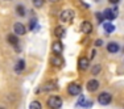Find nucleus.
Instances as JSON below:
<instances>
[{
  "mask_svg": "<svg viewBox=\"0 0 124 109\" xmlns=\"http://www.w3.org/2000/svg\"><path fill=\"white\" fill-rule=\"evenodd\" d=\"M74 16H75V13L73 9H65L60 13V20L62 22L69 24V22H71L73 20H74Z\"/></svg>",
  "mask_w": 124,
  "mask_h": 109,
  "instance_id": "1",
  "label": "nucleus"
},
{
  "mask_svg": "<svg viewBox=\"0 0 124 109\" xmlns=\"http://www.w3.org/2000/svg\"><path fill=\"white\" fill-rule=\"evenodd\" d=\"M48 107L50 109H60L62 107V99L57 95H53L48 99Z\"/></svg>",
  "mask_w": 124,
  "mask_h": 109,
  "instance_id": "2",
  "label": "nucleus"
},
{
  "mask_svg": "<svg viewBox=\"0 0 124 109\" xmlns=\"http://www.w3.org/2000/svg\"><path fill=\"white\" fill-rule=\"evenodd\" d=\"M67 93H69L70 96H79L82 93V87L81 84L75 83V82H73V83H70L67 85Z\"/></svg>",
  "mask_w": 124,
  "mask_h": 109,
  "instance_id": "3",
  "label": "nucleus"
},
{
  "mask_svg": "<svg viewBox=\"0 0 124 109\" xmlns=\"http://www.w3.org/2000/svg\"><path fill=\"white\" fill-rule=\"evenodd\" d=\"M111 101H112V96L108 92H102L98 96V102L100 105H108L111 104Z\"/></svg>",
  "mask_w": 124,
  "mask_h": 109,
  "instance_id": "4",
  "label": "nucleus"
},
{
  "mask_svg": "<svg viewBox=\"0 0 124 109\" xmlns=\"http://www.w3.org/2000/svg\"><path fill=\"white\" fill-rule=\"evenodd\" d=\"M40 89L42 91V92H48V91H53V89H57V83H55L54 80L52 82H48V83H45L41 88H37L36 93H40Z\"/></svg>",
  "mask_w": 124,
  "mask_h": 109,
  "instance_id": "5",
  "label": "nucleus"
},
{
  "mask_svg": "<svg viewBox=\"0 0 124 109\" xmlns=\"http://www.w3.org/2000/svg\"><path fill=\"white\" fill-rule=\"evenodd\" d=\"M90 67V59L86 57H81L78 61V68L81 71H86V70Z\"/></svg>",
  "mask_w": 124,
  "mask_h": 109,
  "instance_id": "6",
  "label": "nucleus"
},
{
  "mask_svg": "<svg viewBox=\"0 0 124 109\" xmlns=\"http://www.w3.org/2000/svg\"><path fill=\"white\" fill-rule=\"evenodd\" d=\"M52 51H53V54H55V55H61L62 54V51H63V45H62L61 41H55V42H53Z\"/></svg>",
  "mask_w": 124,
  "mask_h": 109,
  "instance_id": "7",
  "label": "nucleus"
},
{
  "mask_svg": "<svg viewBox=\"0 0 124 109\" xmlns=\"http://www.w3.org/2000/svg\"><path fill=\"white\" fill-rule=\"evenodd\" d=\"M50 64H52L53 67H57V68H60V67L63 66V59H62L61 55H53L52 59H50Z\"/></svg>",
  "mask_w": 124,
  "mask_h": 109,
  "instance_id": "8",
  "label": "nucleus"
},
{
  "mask_svg": "<svg viewBox=\"0 0 124 109\" xmlns=\"http://www.w3.org/2000/svg\"><path fill=\"white\" fill-rule=\"evenodd\" d=\"M86 88H87L88 92H95V91H98V88H99V82L96 80V79H91V80L87 82Z\"/></svg>",
  "mask_w": 124,
  "mask_h": 109,
  "instance_id": "9",
  "label": "nucleus"
},
{
  "mask_svg": "<svg viewBox=\"0 0 124 109\" xmlns=\"http://www.w3.org/2000/svg\"><path fill=\"white\" fill-rule=\"evenodd\" d=\"M13 32L15 34H17V36H24L26 33V29L24 24H21V22H16V24L13 25Z\"/></svg>",
  "mask_w": 124,
  "mask_h": 109,
  "instance_id": "10",
  "label": "nucleus"
},
{
  "mask_svg": "<svg viewBox=\"0 0 124 109\" xmlns=\"http://www.w3.org/2000/svg\"><path fill=\"white\" fill-rule=\"evenodd\" d=\"M106 49H107V51L110 53V54H115V53H119L120 46L117 42H108L107 46H106Z\"/></svg>",
  "mask_w": 124,
  "mask_h": 109,
  "instance_id": "11",
  "label": "nucleus"
},
{
  "mask_svg": "<svg viewBox=\"0 0 124 109\" xmlns=\"http://www.w3.org/2000/svg\"><path fill=\"white\" fill-rule=\"evenodd\" d=\"M81 30L83 34H90L93 32V24L90 21H83L81 24Z\"/></svg>",
  "mask_w": 124,
  "mask_h": 109,
  "instance_id": "12",
  "label": "nucleus"
},
{
  "mask_svg": "<svg viewBox=\"0 0 124 109\" xmlns=\"http://www.w3.org/2000/svg\"><path fill=\"white\" fill-rule=\"evenodd\" d=\"M103 16H104V20H108V21H112V20H115L117 17V14L114 12L112 9L110 8H107V9L103 11Z\"/></svg>",
  "mask_w": 124,
  "mask_h": 109,
  "instance_id": "13",
  "label": "nucleus"
},
{
  "mask_svg": "<svg viewBox=\"0 0 124 109\" xmlns=\"http://www.w3.org/2000/svg\"><path fill=\"white\" fill-rule=\"evenodd\" d=\"M25 70V61L24 59H19L16 62V64H15V71H16L17 74L23 72Z\"/></svg>",
  "mask_w": 124,
  "mask_h": 109,
  "instance_id": "14",
  "label": "nucleus"
},
{
  "mask_svg": "<svg viewBox=\"0 0 124 109\" xmlns=\"http://www.w3.org/2000/svg\"><path fill=\"white\" fill-rule=\"evenodd\" d=\"M28 26H29V30H34V32L40 29V25H38V22H37V19H36V17H33V19L29 20Z\"/></svg>",
  "mask_w": 124,
  "mask_h": 109,
  "instance_id": "15",
  "label": "nucleus"
},
{
  "mask_svg": "<svg viewBox=\"0 0 124 109\" xmlns=\"http://www.w3.org/2000/svg\"><path fill=\"white\" fill-rule=\"evenodd\" d=\"M7 41H8V43H11L12 46H17V45H19V38H17V34H8V36H7Z\"/></svg>",
  "mask_w": 124,
  "mask_h": 109,
  "instance_id": "16",
  "label": "nucleus"
},
{
  "mask_svg": "<svg viewBox=\"0 0 124 109\" xmlns=\"http://www.w3.org/2000/svg\"><path fill=\"white\" fill-rule=\"evenodd\" d=\"M65 33H66V30H65L63 26H61V25L55 26V29H54V36L57 37V38H62V37L65 36Z\"/></svg>",
  "mask_w": 124,
  "mask_h": 109,
  "instance_id": "17",
  "label": "nucleus"
},
{
  "mask_svg": "<svg viewBox=\"0 0 124 109\" xmlns=\"http://www.w3.org/2000/svg\"><path fill=\"white\" fill-rule=\"evenodd\" d=\"M103 28H104V32L108 34L114 33V32L116 30V26L114 24H111V22H104V24H103Z\"/></svg>",
  "mask_w": 124,
  "mask_h": 109,
  "instance_id": "18",
  "label": "nucleus"
},
{
  "mask_svg": "<svg viewBox=\"0 0 124 109\" xmlns=\"http://www.w3.org/2000/svg\"><path fill=\"white\" fill-rule=\"evenodd\" d=\"M16 13L19 14L20 17H24L25 16V7L23 4H19L16 5Z\"/></svg>",
  "mask_w": 124,
  "mask_h": 109,
  "instance_id": "19",
  "label": "nucleus"
},
{
  "mask_svg": "<svg viewBox=\"0 0 124 109\" xmlns=\"http://www.w3.org/2000/svg\"><path fill=\"white\" fill-rule=\"evenodd\" d=\"M29 109H42V105H41L40 101L34 100V101H32L31 104H29Z\"/></svg>",
  "mask_w": 124,
  "mask_h": 109,
  "instance_id": "20",
  "label": "nucleus"
},
{
  "mask_svg": "<svg viewBox=\"0 0 124 109\" xmlns=\"http://www.w3.org/2000/svg\"><path fill=\"white\" fill-rule=\"evenodd\" d=\"M100 71H102V66H100V64H95V66L93 67V70H91V72H93L94 75H98V74H100Z\"/></svg>",
  "mask_w": 124,
  "mask_h": 109,
  "instance_id": "21",
  "label": "nucleus"
},
{
  "mask_svg": "<svg viewBox=\"0 0 124 109\" xmlns=\"http://www.w3.org/2000/svg\"><path fill=\"white\" fill-rule=\"evenodd\" d=\"M95 17H96V20H98V22H103V20H104L103 12H96L95 13Z\"/></svg>",
  "mask_w": 124,
  "mask_h": 109,
  "instance_id": "22",
  "label": "nucleus"
},
{
  "mask_svg": "<svg viewBox=\"0 0 124 109\" xmlns=\"http://www.w3.org/2000/svg\"><path fill=\"white\" fill-rule=\"evenodd\" d=\"M33 5L36 8H41L44 5V0H33Z\"/></svg>",
  "mask_w": 124,
  "mask_h": 109,
  "instance_id": "23",
  "label": "nucleus"
},
{
  "mask_svg": "<svg viewBox=\"0 0 124 109\" xmlns=\"http://www.w3.org/2000/svg\"><path fill=\"white\" fill-rule=\"evenodd\" d=\"M85 101H86V97L81 95V97H79V100H78V102H77V107H78V108L81 107V108H82V105H83Z\"/></svg>",
  "mask_w": 124,
  "mask_h": 109,
  "instance_id": "24",
  "label": "nucleus"
},
{
  "mask_svg": "<svg viewBox=\"0 0 124 109\" xmlns=\"http://www.w3.org/2000/svg\"><path fill=\"white\" fill-rule=\"evenodd\" d=\"M91 107H93V101H90V100H86L82 105V108H91Z\"/></svg>",
  "mask_w": 124,
  "mask_h": 109,
  "instance_id": "25",
  "label": "nucleus"
},
{
  "mask_svg": "<svg viewBox=\"0 0 124 109\" xmlns=\"http://www.w3.org/2000/svg\"><path fill=\"white\" fill-rule=\"evenodd\" d=\"M102 45H103V41L102 40H96L95 41V46H96V48H100Z\"/></svg>",
  "mask_w": 124,
  "mask_h": 109,
  "instance_id": "26",
  "label": "nucleus"
},
{
  "mask_svg": "<svg viewBox=\"0 0 124 109\" xmlns=\"http://www.w3.org/2000/svg\"><path fill=\"white\" fill-rule=\"evenodd\" d=\"M119 1H120V0H108V3L112 4V5H117V4H119Z\"/></svg>",
  "mask_w": 124,
  "mask_h": 109,
  "instance_id": "27",
  "label": "nucleus"
},
{
  "mask_svg": "<svg viewBox=\"0 0 124 109\" xmlns=\"http://www.w3.org/2000/svg\"><path fill=\"white\" fill-rule=\"evenodd\" d=\"M95 55H96V50L94 49L93 51H91V58H94V57H95Z\"/></svg>",
  "mask_w": 124,
  "mask_h": 109,
  "instance_id": "28",
  "label": "nucleus"
},
{
  "mask_svg": "<svg viewBox=\"0 0 124 109\" xmlns=\"http://www.w3.org/2000/svg\"><path fill=\"white\" fill-rule=\"evenodd\" d=\"M49 1H52V3H55V1H58V0H49Z\"/></svg>",
  "mask_w": 124,
  "mask_h": 109,
  "instance_id": "29",
  "label": "nucleus"
},
{
  "mask_svg": "<svg viewBox=\"0 0 124 109\" xmlns=\"http://www.w3.org/2000/svg\"><path fill=\"white\" fill-rule=\"evenodd\" d=\"M94 1H99V0H94Z\"/></svg>",
  "mask_w": 124,
  "mask_h": 109,
  "instance_id": "30",
  "label": "nucleus"
},
{
  "mask_svg": "<svg viewBox=\"0 0 124 109\" xmlns=\"http://www.w3.org/2000/svg\"><path fill=\"white\" fill-rule=\"evenodd\" d=\"M0 109H4V108H0Z\"/></svg>",
  "mask_w": 124,
  "mask_h": 109,
  "instance_id": "31",
  "label": "nucleus"
},
{
  "mask_svg": "<svg viewBox=\"0 0 124 109\" xmlns=\"http://www.w3.org/2000/svg\"><path fill=\"white\" fill-rule=\"evenodd\" d=\"M123 51H124V49H123Z\"/></svg>",
  "mask_w": 124,
  "mask_h": 109,
  "instance_id": "32",
  "label": "nucleus"
}]
</instances>
